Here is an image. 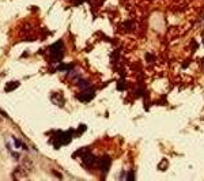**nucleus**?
Instances as JSON below:
<instances>
[{
	"label": "nucleus",
	"mask_w": 204,
	"mask_h": 181,
	"mask_svg": "<svg viewBox=\"0 0 204 181\" xmlns=\"http://www.w3.org/2000/svg\"><path fill=\"white\" fill-rule=\"evenodd\" d=\"M120 178H123V180L125 178V180H128V181H132V180H135V173H133L132 170H131V172H128L125 176L121 174V176H120Z\"/></svg>",
	"instance_id": "nucleus-8"
},
{
	"label": "nucleus",
	"mask_w": 204,
	"mask_h": 181,
	"mask_svg": "<svg viewBox=\"0 0 204 181\" xmlns=\"http://www.w3.org/2000/svg\"><path fill=\"white\" fill-rule=\"evenodd\" d=\"M203 44H204V38H203Z\"/></svg>",
	"instance_id": "nucleus-13"
},
{
	"label": "nucleus",
	"mask_w": 204,
	"mask_h": 181,
	"mask_svg": "<svg viewBox=\"0 0 204 181\" xmlns=\"http://www.w3.org/2000/svg\"><path fill=\"white\" fill-rule=\"evenodd\" d=\"M94 95H95V89L91 86H89L83 90L80 94H78V99H79L80 102H89L94 98Z\"/></svg>",
	"instance_id": "nucleus-4"
},
{
	"label": "nucleus",
	"mask_w": 204,
	"mask_h": 181,
	"mask_svg": "<svg viewBox=\"0 0 204 181\" xmlns=\"http://www.w3.org/2000/svg\"><path fill=\"white\" fill-rule=\"evenodd\" d=\"M50 98H52V101H53L57 106H64V98H63L59 93H53V94L50 95Z\"/></svg>",
	"instance_id": "nucleus-6"
},
{
	"label": "nucleus",
	"mask_w": 204,
	"mask_h": 181,
	"mask_svg": "<svg viewBox=\"0 0 204 181\" xmlns=\"http://www.w3.org/2000/svg\"><path fill=\"white\" fill-rule=\"evenodd\" d=\"M14 142H15V146H16L18 149H19V147H22V149H23V150H27V147L23 144V143L21 142V140H16V139H14Z\"/></svg>",
	"instance_id": "nucleus-9"
},
{
	"label": "nucleus",
	"mask_w": 204,
	"mask_h": 181,
	"mask_svg": "<svg viewBox=\"0 0 204 181\" xmlns=\"http://www.w3.org/2000/svg\"><path fill=\"white\" fill-rule=\"evenodd\" d=\"M117 89H118V90H124V89H125L124 80H120V82H118V85H117Z\"/></svg>",
	"instance_id": "nucleus-11"
},
{
	"label": "nucleus",
	"mask_w": 204,
	"mask_h": 181,
	"mask_svg": "<svg viewBox=\"0 0 204 181\" xmlns=\"http://www.w3.org/2000/svg\"><path fill=\"white\" fill-rule=\"evenodd\" d=\"M83 151V155H82V161H83V166L86 168H93L95 163L98 162V159L91 154V153L86 151V150H82Z\"/></svg>",
	"instance_id": "nucleus-5"
},
{
	"label": "nucleus",
	"mask_w": 204,
	"mask_h": 181,
	"mask_svg": "<svg viewBox=\"0 0 204 181\" xmlns=\"http://www.w3.org/2000/svg\"><path fill=\"white\" fill-rule=\"evenodd\" d=\"M97 165H98V168H99L102 176H105V174H108V172H109V169H110L112 159H110L109 155H104V157H101L99 159H98Z\"/></svg>",
	"instance_id": "nucleus-3"
},
{
	"label": "nucleus",
	"mask_w": 204,
	"mask_h": 181,
	"mask_svg": "<svg viewBox=\"0 0 204 181\" xmlns=\"http://www.w3.org/2000/svg\"><path fill=\"white\" fill-rule=\"evenodd\" d=\"M18 86H19V82H11L10 85H7V86L4 87V90H6V91H12V90H15Z\"/></svg>",
	"instance_id": "nucleus-7"
},
{
	"label": "nucleus",
	"mask_w": 204,
	"mask_h": 181,
	"mask_svg": "<svg viewBox=\"0 0 204 181\" xmlns=\"http://www.w3.org/2000/svg\"><path fill=\"white\" fill-rule=\"evenodd\" d=\"M49 52H50V56H52L53 63H60L63 60V57H64V44H63V41L55 42L49 48Z\"/></svg>",
	"instance_id": "nucleus-2"
},
{
	"label": "nucleus",
	"mask_w": 204,
	"mask_h": 181,
	"mask_svg": "<svg viewBox=\"0 0 204 181\" xmlns=\"http://www.w3.org/2000/svg\"><path fill=\"white\" fill-rule=\"evenodd\" d=\"M203 25H204V16H203Z\"/></svg>",
	"instance_id": "nucleus-12"
},
{
	"label": "nucleus",
	"mask_w": 204,
	"mask_h": 181,
	"mask_svg": "<svg viewBox=\"0 0 204 181\" xmlns=\"http://www.w3.org/2000/svg\"><path fill=\"white\" fill-rule=\"evenodd\" d=\"M158 168H159L161 170H165L166 168H167V161L163 159V161H162V163H159V165H158Z\"/></svg>",
	"instance_id": "nucleus-10"
},
{
	"label": "nucleus",
	"mask_w": 204,
	"mask_h": 181,
	"mask_svg": "<svg viewBox=\"0 0 204 181\" xmlns=\"http://www.w3.org/2000/svg\"><path fill=\"white\" fill-rule=\"evenodd\" d=\"M72 132L74 131L69 129V131H65V132H61V131H59V132H56L57 136H55L53 139L50 140V143H53V146L56 147V149H59L60 146H64V144H68V143L71 142V139L74 136H72Z\"/></svg>",
	"instance_id": "nucleus-1"
}]
</instances>
